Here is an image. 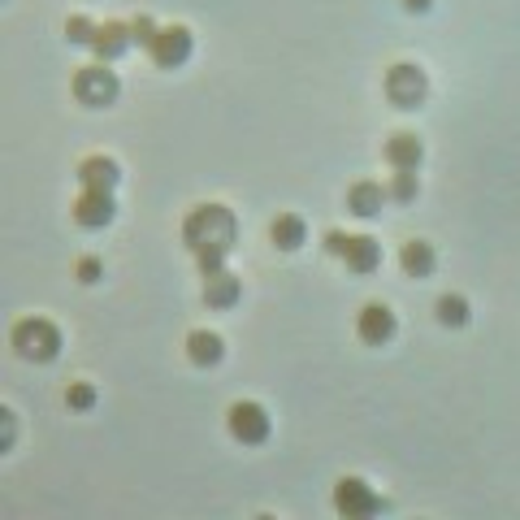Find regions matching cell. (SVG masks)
Masks as SVG:
<instances>
[{
	"instance_id": "cell-1",
	"label": "cell",
	"mask_w": 520,
	"mask_h": 520,
	"mask_svg": "<svg viewBox=\"0 0 520 520\" xmlns=\"http://www.w3.org/2000/svg\"><path fill=\"white\" fill-rule=\"evenodd\" d=\"M182 239L195 252L200 273H213V269H226V256L234 252V239H239V226H234V213L226 204H195L187 221H182Z\"/></svg>"
},
{
	"instance_id": "cell-2",
	"label": "cell",
	"mask_w": 520,
	"mask_h": 520,
	"mask_svg": "<svg viewBox=\"0 0 520 520\" xmlns=\"http://www.w3.org/2000/svg\"><path fill=\"white\" fill-rule=\"evenodd\" d=\"M9 338H13V351H18L22 360H35V364L57 360V351H61V330L48 317H22L13 325Z\"/></svg>"
},
{
	"instance_id": "cell-3",
	"label": "cell",
	"mask_w": 520,
	"mask_h": 520,
	"mask_svg": "<svg viewBox=\"0 0 520 520\" xmlns=\"http://www.w3.org/2000/svg\"><path fill=\"white\" fill-rule=\"evenodd\" d=\"M386 96L395 109H421L429 100V74L412 61H395L386 70Z\"/></svg>"
},
{
	"instance_id": "cell-4",
	"label": "cell",
	"mask_w": 520,
	"mask_h": 520,
	"mask_svg": "<svg viewBox=\"0 0 520 520\" xmlns=\"http://www.w3.org/2000/svg\"><path fill=\"white\" fill-rule=\"evenodd\" d=\"M74 96H78V104H87V109H109V104L122 96V83H117V74L104 61H91L74 74Z\"/></svg>"
},
{
	"instance_id": "cell-5",
	"label": "cell",
	"mask_w": 520,
	"mask_h": 520,
	"mask_svg": "<svg viewBox=\"0 0 520 520\" xmlns=\"http://www.w3.org/2000/svg\"><path fill=\"white\" fill-rule=\"evenodd\" d=\"M226 429L234 442H243V447H260V442L269 438V412L252 399H239V403H230V412H226Z\"/></svg>"
},
{
	"instance_id": "cell-6",
	"label": "cell",
	"mask_w": 520,
	"mask_h": 520,
	"mask_svg": "<svg viewBox=\"0 0 520 520\" xmlns=\"http://www.w3.org/2000/svg\"><path fill=\"white\" fill-rule=\"evenodd\" d=\"M191 48H195V39H191V31H187L182 22L161 26V31H156V39L148 44L152 61L161 65V70H178V65H187V61H191Z\"/></svg>"
},
{
	"instance_id": "cell-7",
	"label": "cell",
	"mask_w": 520,
	"mask_h": 520,
	"mask_svg": "<svg viewBox=\"0 0 520 520\" xmlns=\"http://www.w3.org/2000/svg\"><path fill=\"white\" fill-rule=\"evenodd\" d=\"M334 507H338V516L356 520V516L382 512V499H377V490H373L364 477H343V481L334 486Z\"/></svg>"
},
{
	"instance_id": "cell-8",
	"label": "cell",
	"mask_w": 520,
	"mask_h": 520,
	"mask_svg": "<svg viewBox=\"0 0 520 520\" xmlns=\"http://www.w3.org/2000/svg\"><path fill=\"white\" fill-rule=\"evenodd\" d=\"M356 334H360V343H369V347H382L395 338V312H390L386 304H364L360 308V317H356Z\"/></svg>"
},
{
	"instance_id": "cell-9",
	"label": "cell",
	"mask_w": 520,
	"mask_h": 520,
	"mask_svg": "<svg viewBox=\"0 0 520 520\" xmlns=\"http://www.w3.org/2000/svg\"><path fill=\"white\" fill-rule=\"evenodd\" d=\"M117 213V204H113V191H91L83 187V195L74 200V221L83 230H100V226H109Z\"/></svg>"
},
{
	"instance_id": "cell-10",
	"label": "cell",
	"mask_w": 520,
	"mask_h": 520,
	"mask_svg": "<svg viewBox=\"0 0 520 520\" xmlns=\"http://www.w3.org/2000/svg\"><path fill=\"white\" fill-rule=\"evenodd\" d=\"M135 44V35H130V22H100L96 26V39H91V52H96V61H117L122 52Z\"/></svg>"
},
{
	"instance_id": "cell-11",
	"label": "cell",
	"mask_w": 520,
	"mask_h": 520,
	"mask_svg": "<svg viewBox=\"0 0 520 520\" xmlns=\"http://www.w3.org/2000/svg\"><path fill=\"white\" fill-rule=\"evenodd\" d=\"M343 260H347L351 273H373L377 265H382V243L369 239V234H347Z\"/></svg>"
},
{
	"instance_id": "cell-12",
	"label": "cell",
	"mask_w": 520,
	"mask_h": 520,
	"mask_svg": "<svg viewBox=\"0 0 520 520\" xmlns=\"http://www.w3.org/2000/svg\"><path fill=\"white\" fill-rule=\"evenodd\" d=\"M386 161L390 169H421L425 161V143L412 135V130H399V135L386 139Z\"/></svg>"
},
{
	"instance_id": "cell-13",
	"label": "cell",
	"mask_w": 520,
	"mask_h": 520,
	"mask_svg": "<svg viewBox=\"0 0 520 520\" xmlns=\"http://www.w3.org/2000/svg\"><path fill=\"white\" fill-rule=\"evenodd\" d=\"M117 178H122V174H117V161H113V156H104V152L87 156V161H78V182L91 187V191H113Z\"/></svg>"
},
{
	"instance_id": "cell-14",
	"label": "cell",
	"mask_w": 520,
	"mask_h": 520,
	"mask_svg": "<svg viewBox=\"0 0 520 520\" xmlns=\"http://www.w3.org/2000/svg\"><path fill=\"white\" fill-rule=\"evenodd\" d=\"M221 356H226V343H221L217 330H191L187 334V360L191 364L213 369V364H221Z\"/></svg>"
},
{
	"instance_id": "cell-15",
	"label": "cell",
	"mask_w": 520,
	"mask_h": 520,
	"mask_svg": "<svg viewBox=\"0 0 520 520\" xmlns=\"http://www.w3.org/2000/svg\"><path fill=\"white\" fill-rule=\"evenodd\" d=\"M204 304H208V308H230V304H239V278H234L230 269L204 273Z\"/></svg>"
},
{
	"instance_id": "cell-16",
	"label": "cell",
	"mask_w": 520,
	"mask_h": 520,
	"mask_svg": "<svg viewBox=\"0 0 520 520\" xmlns=\"http://www.w3.org/2000/svg\"><path fill=\"white\" fill-rule=\"evenodd\" d=\"M386 200H390L386 187H382V182H369V178L356 182V187L347 191V208H351L356 217H377V213H382V204H386Z\"/></svg>"
},
{
	"instance_id": "cell-17",
	"label": "cell",
	"mask_w": 520,
	"mask_h": 520,
	"mask_svg": "<svg viewBox=\"0 0 520 520\" xmlns=\"http://www.w3.org/2000/svg\"><path fill=\"white\" fill-rule=\"evenodd\" d=\"M399 265L408 278H429L438 265V256H434V243H425V239H408L403 243V252H399Z\"/></svg>"
},
{
	"instance_id": "cell-18",
	"label": "cell",
	"mask_w": 520,
	"mask_h": 520,
	"mask_svg": "<svg viewBox=\"0 0 520 520\" xmlns=\"http://www.w3.org/2000/svg\"><path fill=\"white\" fill-rule=\"evenodd\" d=\"M269 239L273 247H282V252H295L299 243H304V217L299 213H278L269 226Z\"/></svg>"
},
{
	"instance_id": "cell-19",
	"label": "cell",
	"mask_w": 520,
	"mask_h": 520,
	"mask_svg": "<svg viewBox=\"0 0 520 520\" xmlns=\"http://www.w3.org/2000/svg\"><path fill=\"white\" fill-rule=\"evenodd\" d=\"M434 317H438V325H447V330H460V325H468V299L464 295H438Z\"/></svg>"
},
{
	"instance_id": "cell-20",
	"label": "cell",
	"mask_w": 520,
	"mask_h": 520,
	"mask_svg": "<svg viewBox=\"0 0 520 520\" xmlns=\"http://www.w3.org/2000/svg\"><path fill=\"white\" fill-rule=\"evenodd\" d=\"M416 191H421V182H416V169H395V178H390V187H386L390 200L408 204V200H416Z\"/></svg>"
},
{
	"instance_id": "cell-21",
	"label": "cell",
	"mask_w": 520,
	"mask_h": 520,
	"mask_svg": "<svg viewBox=\"0 0 520 520\" xmlns=\"http://www.w3.org/2000/svg\"><path fill=\"white\" fill-rule=\"evenodd\" d=\"M96 26H100V22H91L87 13H70V18H65V39H70V44H87V48H91V39H96Z\"/></svg>"
},
{
	"instance_id": "cell-22",
	"label": "cell",
	"mask_w": 520,
	"mask_h": 520,
	"mask_svg": "<svg viewBox=\"0 0 520 520\" xmlns=\"http://www.w3.org/2000/svg\"><path fill=\"white\" fill-rule=\"evenodd\" d=\"M65 403H70L74 412L96 408V386H91V382H70V390H65Z\"/></svg>"
},
{
	"instance_id": "cell-23",
	"label": "cell",
	"mask_w": 520,
	"mask_h": 520,
	"mask_svg": "<svg viewBox=\"0 0 520 520\" xmlns=\"http://www.w3.org/2000/svg\"><path fill=\"white\" fill-rule=\"evenodd\" d=\"M156 31H161V26H156V22L148 18V13H139V18L130 22V35H135V44H143V48H148L152 39H156Z\"/></svg>"
},
{
	"instance_id": "cell-24",
	"label": "cell",
	"mask_w": 520,
	"mask_h": 520,
	"mask_svg": "<svg viewBox=\"0 0 520 520\" xmlns=\"http://www.w3.org/2000/svg\"><path fill=\"white\" fill-rule=\"evenodd\" d=\"M100 273H104V265H100L96 256H83V260H78V282H83V286H96Z\"/></svg>"
},
{
	"instance_id": "cell-25",
	"label": "cell",
	"mask_w": 520,
	"mask_h": 520,
	"mask_svg": "<svg viewBox=\"0 0 520 520\" xmlns=\"http://www.w3.org/2000/svg\"><path fill=\"white\" fill-rule=\"evenodd\" d=\"M13 438H18V416H13V412L5 408V438H0V451H9V447H13Z\"/></svg>"
},
{
	"instance_id": "cell-26",
	"label": "cell",
	"mask_w": 520,
	"mask_h": 520,
	"mask_svg": "<svg viewBox=\"0 0 520 520\" xmlns=\"http://www.w3.org/2000/svg\"><path fill=\"white\" fill-rule=\"evenodd\" d=\"M343 247H347V234H343V230H330V234H325V252L343 256Z\"/></svg>"
},
{
	"instance_id": "cell-27",
	"label": "cell",
	"mask_w": 520,
	"mask_h": 520,
	"mask_svg": "<svg viewBox=\"0 0 520 520\" xmlns=\"http://www.w3.org/2000/svg\"><path fill=\"white\" fill-rule=\"evenodd\" d=\"M429 5H434V0H403V9L408 13H429Z\"/></svg>"
}]
</instances>
